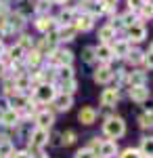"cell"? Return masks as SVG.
I'll return each instance as SVG.
<instances>
[{
    "label": "cell",
    "instance_id": "1",
    "mask_svg": "<svg viewBox=\"0 0 153 158\" xmlns=\"http://www.w3.org/2000/svg\"><path fill=\"white\" fill-rule=\"evenodd\" d=\"M103 133L109 139H120L122 135L126 133V122L120 116H107L103 122Z\"/></svg>",
    "mask_w": 153,
    "mask_h": 158
},
{
    "label": "cell",
    "instance_id": "2",
    "mask_svg": "<svg viewBox=\"0 0 153 158\" xmlns=\"http://www.w3.org/2000/svg\"><path fill=\"white\" fill-rule=\"evenodd\" d=\"M55 95H57V86L53 82H40L34 86V101L38 103H50Z\"/></svg>",
    "mask_w": 153,
    "mask_h": 158
},
{
    "label": "cell",
    "instance_id": "3",
    "mask_svg": "<svg viewBox=\"0 0 153 158\" xmlns=\"http://www.w3.org/2000/svg\"><path fill=\"white\" fill-rule=\"evenodd\" d=\"M46 57H48V63H50L53 68H59V65H71L73 53L67 51V49H57V47H55Z\"/></svg>",
    "mask_w": 153,
    "mask_h": 158
},
{
    "label": "cell",
    "instance_id": "4",
    "mask_svg": "<svg viewBox=\"0 0 153 158\" xmlns=\"http://www.w3.org/2000/svg\"><path fill=\"white\" fill-rule=\"evenodd\" d=\"M27 141H29V148H32V150H42V148L48 143V129H40V127H36L34 131L29 133Z\"/></svg>",
    "mask_w": 153,
    "mask_h": 158
},
{
    "label": "cell",
    "instance_id": "5",
    "mask_svg": "<svg viewBox=\"0 0 153 158\" xmlns=\"http://www.w3.org/2000/svg\"><path fill=\"white\" fill-rule=\"evenodd\" d=\"M92 25H94V15L88 11H84L82 15H76V19H73V27L78 32H88V30H92Z\"/></svg>",
    "mask_w": 153,
    "mask_h": 158
},
{
    "label": "cell",
    "instance_id": "6",
    "mask_svg": "<svg viewBox=\"0 0 153 158\" xmlns=\"http://www.w3.org/2000/svg\"><path fill=\"white\" fill-rule=\"evenodd\" d=\"M55 108L59 110V112H67V110H71V106H73V97H71L69 93H57L55 97H53V101H50Z\"/></svg>",
    "mask_w": 153,
    "mask_h": 158
},
{
    "label": "cell",
    "instance_id": "7",
    "mask_svg": "<svg viewBox=\"0 0 153 158\" xmlns=\"http://www.w3.org/2000/svg\"><path fill=\"white\" fill-rule=\"evenodd\" d=\"M55 34H57V40H59V42H69V40L76 38L78 30L73 27V23H65V25H57Z\"/></svg>",
    "mask_w": 153,
    "mask_h": 158
},
{
    "label": "cell",
    "instance_id": "8",
    "mask_svg": "<svg viewBox=\"0 0 153 158\" xmlns=\"http://www.w3.org/2000/svg\"><path fill=\"white\" fill-rule=\"evenodd\" d=\"M94 59H99L101 63H109L113 57V51H111V44L109 42H101L99 47H94Z\"/></svg>",
    "mask_w": 153,
    "mask_h": 158
},
{
    "label": "cell",
    "instance_id": "9",
    "mask_svg": "<svg viewBox=\"0 0 153 158\" xmlns=\"http://www.w3.org/2000/svg\"><path fill=\"white\" fill-rule=\"evenodd\" d=\"M57 25H59V21L53 19V17H46V15H40V17L36 19V30H38V32H44V34L55 32Z\"/></svg>",
    "mask_w": 153,
    "mask_h": 158
},
{
    "label": "cell",
    "instance_id": "10",
    "mask_svg": "<svg viewBox=\"0 0 153 158\" xmlns=\"http://www.w3.org/2000/svg\"><path fill=\"white\" fill-rule=\"evenodd\" d=\"M111 80H113V70L109 68V63L99 65L96 72H94V82H96V85H107V82H111Z\"/></svg>",
    "mask_w": 153,
    "mask_h": 158
},
{
    "label": "cell",
    "instance_id": "11",
    "mask_svg": "<svg viewBox=\"0 0 153 158\" xmlns=\"http://www.w3.org/2000/svg\"><path fill=\"white\" fill-rule=\"evenodd\" d=\"M128 95L132 101H136V103H145L147 99H149V89L147 85H132L128 91Z\"/></svg>",
    "mask_w": 153,
    "mask_h": 158
},
{
    "label": "cell",
    "instance_id": "12",
    "mask_svg": "<svg viewBox=\"0 0 153 158\" xmlns=\"http://www.w3.org/2000/svg\"><path fill=\"white\" fill-rule=\"evenodd\" d=\"M130 49H132V42H130L128 38H120V40H116V42L111 44L113 57H118V59H124V57L128 55Z\"/></svg>",
    "mask_w": 153,
    "mask_h": 158
},
{
    "label": "cell",
    "instance_id": "13",
    "mask_svg": "<svg viewBox=\"0 0 153 158\" xmlns=\"http://www.w3.org/2000/svg\"><path fill=\"white\" fill-rule=\"evenodd\" d=\"M96 156H103V158H113V156H118V143H116V139H103Z\"/></svg>",
    "mask_w": 153,
    "mask_h": 158
},
{
    "label": "cell",
    "instance_id": "14",
    "mask_svg": "<svg viewBox=\"0 0 153 158\" xmlns=\"http://www.w3.org/2000/svg\"><path fill=\"white\" fill-rule=\"evenodd\" d=\"M147 38V30H145V25L143 23H132L128 25V40L130 42H143Z\"/></svg>",
    "mask_w": 153,
    "mask_h": 158
},
{
    "label": "cell",
    "instance_id": "15",
    "mask_svg": "<svg viewBox=\"0 0 153 158\" xmlns=\"http://www.w3.org/2000/svg\"><path fill=\"white\" fill-rule=\"evenodd\" d=\"M118 99H120L118 89H105V91L101 93L99 101H101V106H103V108H113V106L118 103Z\"/></svg>",
    "mask_w": 153,
    "mask_h": 158
},
{
    "label": "cell",
    "instance_id": "16",
    "mask_svg": "<svg viewBox=\"0 0 153 158\" xmlns=\"http://www.w3.org/2000/svg\"><path fill=\"white\" fill-rule=\"evenodd\" d=\"M0 122H2L4 127H17V124H19V110L4 108L2 116H0Z\"/></svg>",
    "mask_w": 153,
    "mask_h": 158
},
{
    "label": "cell",
    "instance_id": "17",
    "mask_svg": "<svg viewBox=\"0 0 153 158\" xmlns=\"http://www.w3.org/2000/svg\"><path fill=\"white\" fill-rule=\"evenodd\" d=\"M34 120H36V127H40V129H50L53 122H55V114L48 112V110H42V112L36 114Z\"/></svg>",
    "mask_w": 153,
    "mask_h": 158
},
{
    "label": "cell",
    "instance_id": "18",
    "mask_svg": "<svg viewBox=\"0 0 153 158\" xmlns=\"http://www.w3.org/2000/svg\"><path fill=\"white\" fill-rule=\"evenodd\" d=\"M78 120L82 122V124H94L96 122V110L92 108V106H84L82 110H80V114H78Z\"/></svg>",
    "mask_w": 153,
    "mask_h": 158
},
{
    "label": "cell",
    "instance_id": "19",
    "mask_svg": "<svg viewBox=\"0 0 153 158\" xmlns=\"http://www.w3.org/2000/svg\"><path fill=\"white\" fill-rule=\"evenodd\" d=\"M25 25V15L19 11L15 13H9V27H13V30H23Z\"/></svg>",
    "mask_w": 153,
    "mask_h": 158
},
{
    "label": "cell",
    "instance_id": "20",
    "mask_svg": "<svg viewBox=\"0 0 153 158\" xmlns=\"http://www.w3.org/2000/svg\"><path fill=\"white\" fill-rule=\"evenodd\" d=\"M76 15H78V11L76 9H71V6H65L63 11L59 13V25H65V23H73V19H76Z\"/></svg>",
    "mask_w": 153,
    "mask_h": 158
},
{
    "label": "cell",
    "instance_id": "21",
    "mask_svg": "<svg viewBox=\"0 0 153 158\" xmlns=\"http://www.w3.org/2000/svg\"><path fill=\"white\" fill-rule=\"evenodd\" d=\"M55 70H57V80L59 82H65V80H71L73 78V68L71 65H59Z\"/></svg>",
    "mask_w": 153,
    "mask_h": 158
},
{
    "label": "cell",
    "instance_id": "22",
    "mask_svg": "<svg viewBox=\"0 0 153 158\" xmlns=\"http://www.w3.org/2000/svg\"><path fill=\"white\" fill-rule=\"evenodd\" d=\"M126 80H128V85H145V80H147V74L145 72H126V76H124Z\"/></svg>",
    "mask_w": 153,
    "mask_h": 158
},
{
    "label": "cell",
    "instance_id": "23",
    "mask_svg": "<svg viewBox=\"0 0 153 158\" xmlns=\"http://www.w3.org/2000/svg\"><path fill=\"white\" fill-rule=\"evenodd\" d=\"M116 34H118V32H116L109 23L103 25V27L99 30V38H101V42H111V40L116 38Z\"/></svg>",
    "mask_w": 153,
    "mask_h": 158
},
{
    "label": "cell",
    "instance_id": "24",
    "mask_svg": "<svg viewBox=\"0 0 153 158\" xmlns=\"http://www.w3.org/2000/svg\"><path fill=\"white\" fill-rule=\"evenodd\" d=\"M13 152H15V146H13V141H11V139H6V137H2V139H0V156L11 158Z\"/></svg>",
    "mask_w": 153,
    "mask_h": 158
},
{
    "label": "cell",
    "instance_id": "25",
    "mask_svg": "<svg viewBox=\"0 0 153 158\" xmlns=\"http://www.w3.org/2000/svg\"><path fill=\"white\" fill-rule=\"evenodd\" d=\"M143 55L145 53H141L139 49H130L124 59H128V63H132V65H139V63H143Z\"/></svg>",
    "mask_w": 153,
    "mask_h": 158
},
{
    "label": "cell",
    "instance_id": "26",
    "mask_svg": "<svg viewBox=\"0 0 153 158\" xmlns=\"http://www.w3.org/2000/svg\"><path fill=\"white\" fill-rule=\"evenodd\" d=\"M9 57H11L13 61H23L25 49L21 47V44H15V47H11V49H9Z\"/></svg>",
    "mask_w": 153,
    "mask_h": 158
},
{
    "label": "cell",
    "instance_id": "27",
    "mask_svg": "<svg viewBox=\"0 0 153 158\" xmlns=\"http://www.w3.org/2000/svg\"><path fill=\"white\" fill-rule=\"evenodd\" d=\"M120 19H122V25H124V27H128V25H132V23H136V21H139V13H136V11H130V9H128V13H124Z\"/></svg>",
    "mask_w": 153,
    "mask_h": 158
},
{
    "label": "cell",
    "instance_id": "28",
    "mask_svg": "<svg viewBox=\"0 0 153 158\" xmlns=\"http://www.w3.org/2000/svg\"><path fill=\"white\" fill-rule=\"evenodd\" d=\"M141 156L143 158H151V137H143L141 139Z\"/></svg>",
    "mask_w": 153,
    "mask_h": 158
},
{
    "label": "cell",
    "instance_id": "29",
    "mask_svg": "<svg viewBox=\"0 0 153 158\" xmlns=\"http://www.w3.org/2000/svg\"><path fill=\"white\" fill-rule=\"evenodd\" d=\"M151 120H153V114H151V110H147L145 114L139 116V124H141V129H151Z\"/></svg>",
    "mask_w": 153,
    "mask_h": 158
},
{
    "label": "cell",
    "instance_id": "30",
    "mask_svg": "<svg viewBox=\"0 0 153 158\" xmlns=\"http://www.w3.org/2000/svg\"><path fill=\"white\" fill-rule=\"evenodd\" d=\"M61 86H63V93H69V95H73V93L78 91V82H76V78H71V80H65V82H61Z\"/></svg>",
    "mask_w": 153,
    "mask_h": 158
},
{
    "label": "cell",
    "instance_id": "31",
    "mask_svg": "<svg viewBox=\"0 0 153 158\" xmlns=\"http://www.w3.org/2000/svg\"><path fill=\"white\" fill-rule=\"evenodd\" d=\"M73 141H76V133H73V131L61 133V146H71Z\"/></svg>",
    "mask_w": 153,
    "mask_h": 158
},
{
    "label": "cell",
    "instance_id": "32",
    "mask_svg": "<svg viewBox=\"0 0 153 158\" xmlns=\"http://www.w3.org/2000/svg\"><path fill=\"white\" fill-rule=\"evenodd\" d=\"M82 59L86 63H92L94 61V47H84L82 49Z\"/></svg>",
    "mask_w": 153,
    "mask_h": 158
},
{
    "label": "cell",
    "instance_id": "33",
    "mask_svg": "<svg viewBox=\"0 0 153 158\" xmlns=\"http://www.w3.org/2000/svg\"><path fill=\"white\" fill-rule=\"evenodd\" d=\"M120 158H143L141 152L136 150V148H128V150H124L122 154H120Z\"/></svg>",
    "mask_w": 153,
    "mask_h": 158
},
{
    "label": "cell",
    "instance_id": "34",
    "mask_svg": "<svg viewBox=\"0 0 153 158\" xmlns=\"http://www.w3.org/2000/svg\"><path fill=\"white\" fill-rule=\"evenodd\" d=\"M9 13H0V32H9Z\"/></svg>",
    "mask_w": 153,
    "mask_h": 158
},
{
    "label": "cell",
    "instance_id": "35",
    "mask_svg": "<svg viewBox=\"0 0 153 158\" xmlns=\"http://www.w3.org/2000/svg\"><path fill=\"white\" fill-rule=\"evenodd\" d=\"M96 154H94L90 148H82V150H78L76 152V158H94Z\"/></svg>",
    "mask_w": 153,
    "mask_h": 158
},
{
    "label": "cell",
    "instance_id": "36",
    "mask_svg": "<svg viewBox=\"0 0 153 158\" xmlns=\"http://www.w3.org/2000/svg\"><path fill=\"white\" fill-rule=\"evenodd\" d=\"M17 44H21V47H23L25 51L34 49V42H32V38H29V36H25V34H23L21 38H19V42H17Z\"/></svg>",
    "mask_w": 153,
    "mask_h": 158
},
{
    "label": "cell",
    "instance_id": "37",
    "mask_svg": "<svg viewBox=\"0 0 153 158\" xmlns=\"http://www.w3.org/2000/svg\"><path fill=\"white\" fill-rule=\"evenodd\" d=\"M145 2H151V0H128V9H130V11H136V13H139V9H141Z\"/></svg>",
    "mask_w": 153,
    "mask_h": 158
},
{
    "label": "cell",
    "instance_id": "38",
    "mask_svg": "<svg viewBox=\"0 0 153 158\" xmlns=\"http://www.w3.org/2000/svg\"><path fill=\"white\" fill-rule=\"evenodd\" d=\"M139 11H141V17H143V19H151V2H145Z\"/></svg>",
    "mask_w": 153,
    "mask_h": 158
},
{
    "label": "cell",
    "instance_id": "39",
    "mask_svg": "<svg viewBox=\"0 0 153 158\" xmlns=\"http://www.w3.org/2000/svg\"><path fill=\"white\" fill-rule=\"evenodd\" d=\"M48 143L50 146H61V133H48Z\"/></svg>",
    "mask_w": 153,
    "mask_h": 158
},
{
    "label": "cell",
    "instance_id": "40",
    "mask_svg": "<svg viewBox=\"0 0 153 158\" xmlns=\"http://www.w3.org/2000/svg\"><path fill=\"white\" fill-rule=\"evenodd\" d=\"M101 141H103V139H99V137H92V141H90V150H92L94 154H99V148H101Z\"/></svg>",
    "mask_w": 153,
    "mask_h": 158
},
{
    "label": "cell",
    "instance_id": "41",
    "mask_svg": "<svg viewBox=\"0 0 153 158\" xmlns=\"http://www.w3.org/2000/svg\"><path fill=\"white\" fill-rule=\"evenodd\" d=\"M11 158H32V154H29L27 150H21V152H13Z\"/></svg>",
    "mask_w": 153,
    "mask_h": 158
},
{
    "label": "cell",
    "instance_id": "42",
    "mask_svg": "<svg viewBox=\"0 0 153 158\" xmlns=\"http://www.w3.org/2000/svg\"><path fill=\"white\" fill-rule=\"evenodd\" d=\"M109 25H111V27H113V30H116V32H118V30H122V27H124V25H122V19H116V17H113V19H111V21H109Z\"/></svg>",
    "mask_w": 153,
    "mask_h": 158
},
{
    "label": "cell",
    "instance_id": "43",
    "mask_svg": "<svg viewBox=\"0 0 153 158\" xmlns=\"http://www.w3.org/2000/svg\"><path fill=\"white\" fill-rule=\"evenodd\" d=\"M4 74H6V63L0 59V78H4Z\"/></svg>",
    "mask_w": 153,
    "mask_h": 158
},
{
    "label": "cell",
    "instance_id": "44",
    "mask_svg": "<svg viewBox=\"0 0 153 158\" xmlns=\"http://www.w3.org/2000/svg\"><path fill=\"white\" fill-rule=\"evenodd\" d=\"M32 158H48V156H46V154H42V152L38 150V154H36V156H32Z\"/></svg>",
    "mask_w": 153,
    "mask_h": 158
},
{
    "label": "cell",
    "instance_id": "45",
    "mask_svg": "<svg viewBox=\"0 0 153 158\" xmlns=\"http://www.w3.org/2000/svg\"><path fill=\"white\" fill-rule=\"evenodd\" d=\"M50 2H53V4H65L67 0H50Z\"/></svg>",
    "mask_w": 153,
    "mask_h": 158
},
{
    "label": "cell",
    "instance_id": "46",
    "mask_svg": "<svg viewBox=\"0 0 153 158\" xmlns=\"http://www.w3.org/2000/svg\"><path fill=\"white\" fill-rule=\"evenodd\" d=\"M2 53H4V44H2V40H0V57H2Z\"/></svg>",
    "mask_w": 153,
    "mask_h": 158
},
{
    "label": "cell",
    "instance_id": "47",
    "mask_svg": "<svg viewBox=\"0 0 153 158\" xmlns=\"http://www.w3.org/2000/svg\"><path fill=\"white\" fill-rule=\"evenodd\" d=\"M94 158H99V156H94ZM101 158H103V156H101Z\"/></svg>",
    "mask_w": 153,
    "mask_h": 158
}]
</instances>
